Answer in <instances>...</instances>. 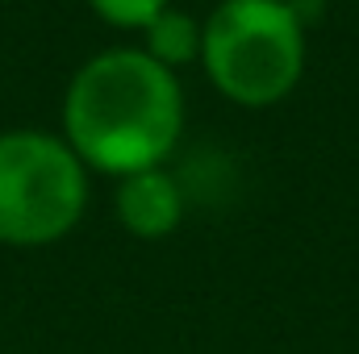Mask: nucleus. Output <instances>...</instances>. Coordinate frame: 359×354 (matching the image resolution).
Instances as JSON below:
<instances>
[{
  "instance_id": "1",
  "label": "nucleus",
  "mask_w": 359,
  "mask_h": 354,
  "mask_svg": "<svg viewBox=\"0 0 359 354\" xmlns=\"http://www.w3.org/2000/svg\"><path fill=\"white\" fill-rule=\"evenodd\" d=\"M184 138V88L142 46H109L84 59L63 92V142L100 176L168 167Z\"/></svg>"
},
{
  "instance_id": "2",
  "label": "nucleus",
  "mask_w": 359,
  "mask_h": 354,
  "mask_svg": "<svg viewBox=\"0 0 359 354\" xmlns=\"http://www.w3.org/2000/svg\"><path fill=\"white\" fill-rule=\"evenodd\" d=\"M305 21L288 0H217L201 25L209 84L243 108L292 96L305 76Z\"/></svg>"
},
{
  "instance_id": "3",
  "label": "nucleus",
  "mask_w": 359,
  "mask_h": 354,
  "mask_svg": "<svg viewBox=\"0 0 359 354\" xmlns=\"http://www.w3.org/2000/svg\"><path fill=\"white\" fill-rule=\"evenodd\" d=\"M88 208V167L46 129L0 134V246L63 242Z\"/></svg>"
},
{
  "instance_id": "4",
  "label": "nucleus",
  "mask_w": 359,
  "mask_h": 354,
  "mask_svg": "<svg viewBox=\"0 0 359 354\" xmlns=\"http://www.w3.org/2000/svg\"><path fill=\"white\" fill-rule=\"evenodd\" d=\"M184 208H188L184 187L168 167H147V171L121 176L113 187V213H117L121 229L142 242L176 234L184 221Z\"/></svg>"
},
{
  "instance_id": "5",
  "label": "nucleus",
  "mask_w": 359,
  "mask_h": 354,
  "mask_svg": "<svg viewBox=\"0 0 359 354\" xmlns=\"http://www.w3.org/2000/svg\"><path fill=\"white\" fill-rule=\"evenodd\" d=\"M201 25H205V17L196 21L188 8H180V4H168L147 29H142V50L155 59V63H163V67H188V63H201Z\"/></svg>"
},
{
  "instance_id": "6",
  "label": "nucleus",
  "mask_w": 359,
  "mask_h": 354,
  "mask_svg": "<svg viewBox=\"0 0 359 354\" xmlns=\"http://www.w3.org/2000/svg\"><path fill=\"white\" fill-rule=\"evenodd\" d=\"M92 13L104 21V25H113V29H147L172 0H88Z\"/></svg>"
}]
</instances>
